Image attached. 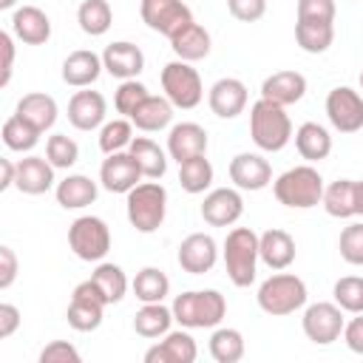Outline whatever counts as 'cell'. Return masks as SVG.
<instances>
[{"mask_svg": "<svg viewBox=\"0 0 363 363\" xmlns=\"http://www.w3.org/2000/svg\"><path fill=\"white\" fill-rule=\"evenodd\" d=\"M170 309L184 329H213L224 320L227 301L218 289H193V292L176 295Z\"/></svg>", "mask_w": 363, "mask_h": 363, "instance_id": "1", "label": "cell"}, {"mask_svg": "<svg viewBox=\"0 0 363 363\" xmlns=\"http://www.w3.org/2000/svg\"><path fill=\"white\" fill-rule=\"evenodd\" d=\"M250 136L261 150L278 153L292 139V122L281 105L269 99H258L250 108Z\"/></svg>", "mask_w": 363, "mask_h": 363, "instance_id": "2", "label": "cell"}, {"mask_svg": "<svg viewBox=\"0 0 363 363\" xmlns=\"http://www.w3.org/2000/svg\"><path fill=\"white\" fill-rule=\"evenodd\" d=\"M272 193L284 207L309 210L323 199V179L312 164H298L272 182Z\"/></svg>", "mask_w": 363, "mask_h": 363, "instance_id": "3", "label": "cell"}, {"mask_svg": "<svg viewBox=\"0 0 363 363\" xmlns=\"http://www.w3.org/2000/svg\"><path fill=\"white\" fill-rule=\"evenodd\" d=\"M258 235L250 227H235L224 238V267L235 286H250L255 281L258 264Z\"/></svg>", "mask_w": 363, "mask_h": 363, "instance_id": "4", "label": "cell"}, {"mask_svg": "<svg viewBox=\"0 0 363 363\" xmlns=\"http://www.w3.org/2000/svg\"><path fill=\"white\" fill-rule=\"evenodd\" d=\"M255 298L267 315L284 318V315H292L295 309H301L306 303V284L292 272H278V275H269L258 286Z\"/></svg>", "mask_w": 363, "mask_h": 363, "instance_id": "5", "label": "cell"}, {"mask_svg": "<svg viewBox=\"0 0 363 363\" xmlns=\"http://www.w3.org/2000/svg\"><path fill=\"white\" fill-rule=\"evenodd\" d=\"M128 221L139 233H156L167 213V190L153 179L142 182L128 193Z\"/></svg>", "mask_w": 363, "mask_h": 363, "instance_id": "6", "label": "cell"}, {"mask_svg": "<svg viewBox=\"0 0 363 363\" xmlns=\"http://www.w3.org/2000/svg\"><path fill=\"white\" fill-rule=\"evenodd\" d=\"M162 88H164V96L173 102V108H182V111L196 108L204 96L199 71L184 60L167 62L162 68Z\"/></svg>", "mask_w": 363, "mask_h": 363, "instance_id": "7", "label": "cell"}, {"mask_svg": "<svg viewBox=\"0 0 363 363\" xmlns=\"http://www.w3.org/2000/svg\"><path fill=\"white\" fill-rule=\"evenodd\" d=\"M68 247L82 261H102L111 250V230L96 216H79L68 227Z\"/></svg>", "mask_w": 363, "mask_h": 363, "instance_id": "8", "label": "cell"}, {"mask_svg": "<svg viewBox=\"0 0 363 363\" xmlns=\"http://www.w3.org/2000/svg\"><path fill=\"white\" fill-rule=\"evenodd\" d=\"M105 306H108V301L102 298L99 286L91 278L82 281V284H77L74 286V295H71V303H68V312H65L68 326L77 329V332H94V329H99L102 315H105Z\"/></svg>", "mask_w": 363, "mask_h": 363, "instance_id": "9", "label": "cell"}, {"mask_svg": "<svg viewBox=\"0 0 363 363\" xmlns=\"http://www.w3.org/2000/svg\"><path fill=\"white\" fill-rule=\"evenodd\" d=\"M139 14L147 23V28L164 34L167 40L193 23V11L184 0H142Z\"/></svg>", "mask_w": 363, "mask_h": 363, "instance_id": "10", "label": "cell"}, {"mask_svg": "<svg viewBox=\"0 0 363 363\" xmlns=\"http://www.w3.org/2000/svg\"><path fill=\"white\" fill-rule=\"evenodd\" d=\"M343 326H346V320H343V309L337 303L318 301V303L306 306V312H303V335L318 346L335 343L343 335Z\"/></svg>", "mask_w": 363, "mask_h": 363, "instance_id": "11", "label": "cell"}, {"mask_svg": "<svg viewBox=\"0 0 363 363\" xmlns=\"http://www.w3.org/2000/svg\"><path fill=\"white\" fill-rule=\"evenodd\" d=\"M326 116L335 130L357 133L363 128V96L349 85L332 88L326 96Z\"/></svg>", "mask_w": 363, "mask_h": 363, "instance_id": "12", "label": "cell"}, {"mask_svg": "<svg viewBox=\"0 0 363 363\" xmlns=\"http://www.w3.org/2000/svg\"><path fill=\"white\" fill-rule=\"evenodd\" d=\"M142 179V167L136 164L133 153L119 150V153H108V159L99 167V182L105 190L111 193H130Z\"/></svg>", "mask_w": 363, "mask_h": 363, "instance_id": "13", "label": "cell"}, {"mask_svg": "<svg viewBox=\"0 0 363 363\" xmlns=\"http://www.w3.org/2000/svg\"><path fill=\"white\" fill-rule=\"evenodd\" d=\"M244 213V199L238 190L233 187H218V190H210L201 201V218L210 224V227H230L241 218Z\"/></svg>", "mask_w": 363, "mask_h": 363, "instance_id": "14", "label": "cell"}, {"mask_svg": "<svg viewBox=\"0 0 363 363\" xmlns=\"http://www.w3.org/2000/svg\"><path fill=\"white\" fill-rule=\"evenodd\" d=\"M216 258H218V247L207 233H193L179 244V267L190 275L210 272L216 267Z\"/></svg>", "mask_w": 363, "mask_h": 363, "instance_id": "15", "label": "cell"}, {"mask_svg": "<svg viewBox=\"0 0 363 363\" xmlns=\"http://www.w3.org/2000/svg\"><path fill=\"white\" fill-rule=\"evenodd\" d=\"M230 182L238 190H264L272 182V167L258 153H238L230 162Z\"/></svg>", "mask_w": 363, "mask_h": 363, "instance_id": "16", "label": "cell"}, {"mask_svg": "<svg viewBox=\"0 0 363 363\" xmlns=\"http://www.w3.org/2000/svg\"><path fill=\"white\" fill-rule=\"evenodd\" d=\"M102 65L116 79H136V74H142V68H145V54L139 45L119 40L102 51Z\"/></svg>", "mask_w": 363, "mask_h": 363, "instance_id": "17", "label": "cell"}, {"mask_svg": "<svg viewBox=\"0 0 363 363\" xmlns=\"http://www.w3.org/2000/svg\"><path fill=\"white\" fill-rule=\"evenodd\" d=\"M11 34L26 45H43L51 37V20L37 6H20L11 14Z\"/></svg>", "mask_w": 363, "mask_h": 363, "instance_id": "18", "label": "cell"}, {"mask_svg": "<svg viewBox=\"0 0 363 363\" xmlns=\"http://www.w3.org/2000/svg\"><path fill=\"white\" fill-rule=\"evenodd\" d=\"M210 111L221 119H235L244 108H247V85L235 77H224L218 82H213L210 88Z\"/></svg>", "mask_w": 363, "mask_h": 363, "instance_id": "19", "label": "cell"}, {"mask_svg": "<svg viewBox=\"0 0 363 363\" xmlns=\"http://www.w3.org/2000/svg\"><path fill=\"white\" fill-rule=\"evenodd\" d=\"M167 153L170 159H176L179 164L193 159V156H204L207 153V130L196 122H179L170 128L167 136Z\"/></svg>", "mask_w": 363, "mask_h": 363, "instance_id": "20", "label": "cell"}, {"mask_svg": "<svg viewBox=\"0 0 363 363\" xmlns=\"http://www.w3.org/2000/svg\"><path fill=\"white\" fill-rule=\"evenodd\" d=\"M14 187L26 196H43L54 187V164L43 156H26L17 162Z\"/></svg>", "mask_w": 363, "mask_h": 363, "instance_id": "21", "label": "cell"}, {"mask_svg": "<svg viewBox=\"0 0 363 363\" xmlns=\"http://www.w3.org/2000/svg\"><path fill=\"white\" fill-rule=\"evenodd\" d=\"M306 94V77L298 71H275L261 85V99H269L281 108L295 105Z\"/></svg>", "mask_w": 363, "mask_h": 363, "instance_id": "22", "label": "cell"}, {"mask_svg": "<svg viewBox=\"0 0 363 363\" xmlns=\"http://www.w3.org/2000/svg\"><path fill=\"white\" fill-rule=\"evenodd\" d=\"M68 122L77 130H94L105 122V96L99 91H77L68 102Z\"/></svg>", "mask_w": 363, "mask_h": 363, "instance_id": "23", "label": "cell"}, {"mask_svg": "<svg viewBox=\"0 0 363 363\" xmlns=\"http://www.w3.org/2000/svg\"><path fill=\"white\" fill-rule=\"evenodd\" d=\"M258 255L269 269L281 272L295 261V238L286 230L272 227L258 235Z\"/></svg>", "mask_w": 363, "mask_h": 363, "instance_id": "24", "label": "cell"}, {"mask_svg": "<svg viewBox=\"0 0 363 363\" xmlns=\"http://www.w3.org/2000/svg\"><path fill=\"white\" fill-rule=\"evenodd\" d=\"M196 354V340L187 332H167L162 343L145 352V363H193Z\"/></svg>", "mask_w": 363, "mask_h": 363, "instance_id": "25", "label": "cell"}, {"mask_svg": "<svg viewBox=\"0 0 363 363\" xmlns=\"http://www.w3.org/2000/svg\"><path fill=\"white\" fill-rule=\"evenodd\" d=\"M102 68H105L102 65V57H96L94 51L79 48V51H71L65 57V62H62V79L71 88H88V85H94L99 79V71Z\"/></svg>", "mask_w": 363, "mask_h": 363, "instance_id": "26", "label": "cell"}, {"mask_svg": "<svg viewBox=\"0 0 363 363\" xmlns=\"http://www.w3.org/2000/svg\"><path fill=\"white\" fill-rule=\"evenodd\" d=\"M170 119H173V102H170L167 96H153V94H147V96L136 105V111L130 113V122H133L139 130H147V133L167 128Z\"/></svg>", "mask_w": 363, "mask_h": 363, "instance_id": "27", "label": "cell"}, {"mask_svg": "<svg viewBox=\"0 0 363 363\" xmlns=\"http://www.w3.org/2000/svg\"><path fill=\"white\" fill-rule=\"evenodd\" d=\"M323 210L332 218H352L357 216V182L337 179L329 187H323Z\"/></svg>", "mask_w": 363, "mask_h": 363, "instance_id": "28", "label": "cell"}, {"mask_svg": "<svg viewBox=\"0 0 363 363\" xmlns=\"http://www.w3.org/2000/svg\"><path fill=\"white\" fill-rule=\"evenodd\" d=\"M170 48H173V54H176L179 60H184V62L204 60V57L210 54V34H207L204 26L190 23V26H184L179 34L170 37Z\"/></svg>", "mask_w": 363, "mask_h": 363, "instance_id": "29", "label": "cell"}, {"mask_svg": "<svg viewBox=\"0 0 363 363\" xmlns=\"http://www.w3.org/2000/svg\"><path fill=\"white\" fill-rule=\"evenodd\" d=\"M94 201H96V182L82 176V173L65 176L57 184V204L65 207V210H82Z\"/></svg>", "mask_w": 363, "mask_h": 363, "instance_id": "30", "label": "cell"}, {"mask_svg": "<svg viewBox=\"0 0 363 363\" xmlns=\"http://www.w3.org/2000/svg\"><path fill=\"white\" fill-rule=\"evenodd\" d=\"M295 147L306 162H320L332 153V136L318 122H303L295 130Z\"/></svg>", "mask_w": 363, "mask_h": 363, "instance_id": "31", "label": "cell"}, {"mask_svg": "<svg viewBox=\"0 0 363 363\" xmlns=\"http://www.w3.org/2000/svg\"><path fill=\"white\" fill-rule=\"evenodd\" d=\"M17 113L26 122H31L37 130H48L57 122V102H54V96L34 91V94H26L17 102Z\"/></svg>", "mask_w": 363, "mask_h": 363, "instance_id": "32", "label": "cell"}, {"mask_svg": "<svg viewBox=\"0 0 363 363\" xmlns=\"http://www.w3.org/2000/svg\"><path fill=\"white\" fill-rule=\"evenodd\" d=\"M173 320H176V318H173V309L162 306V301H159V303H145V306L136 312V318H133V329H136V335L153 340V337L167 335Z\"/></svg>", "mask_w": 363, "mask_h": 363, "instance_id": "33", "label": "cell"}, {"mask_svg": "<svg viewBox=\"0 0 363 363\" xmlns=\"http://www.w3.org/2000/svg\"><path fill=\"white\" fill-rule=\"evenodd\" d=\"M128 150L133 153L136 164L142 167V176H147V179H162V176H164V170H167V156H164V150H162L153 139L136 136Z\"/></svg>", "mask_w": 363, "mask_h": 363, "instance_id": "34", "label": "cell"}, {"mask_svg": "<svg viewBox=\"0 0 363 363\" xmlns=\"http://www.w3.org/2000/svg\"><path fill=\"white\" fill-rule=\"evenodd\" d=\"M170 292V278L159 269V267H145L136 272L133 278V295L142 301V303H159L164 301Z\"/></svg>", "mask_w": 363, "mask_h": 363, "instance_id": "35", "label": "cell"}, {"mask_svg": "<svg viewBox=\"0 0 363 363\" xmlns=\"http://www.w3.org/2000/svg\"><path fill=\"white\" fill-rule=\"evenodd\" d=\"M179 184H182L184 193H193V196L204 193L213 184V164H210L207 153L204 156H193V159L179 164Z\"/></svg>", "mask_w": 363, "mask_h": 363, "instance_id": "36", "label": "cell"}, {"mask_svg": "<svg viewBox=\"0 0 363 363\" xmlns=\"http://www.w3.org/2000/svg\"><path fill=\"white\" fill-rule=\"evenodd\" d=\"M77 23L85 34L102 37L113 23V11H111L108 0H82V6L77 9Z\"/></svg>", "mask_w": 363, "mask_h": 363, "instance_id": "37", "label": "cell"}, {"mask_svg": "<svg viewBox=\"0 0 363 363\" xmlns=\"http://www.w3.org/2000/svg\"><path fill=\"white\" fill-rule=\"evenodd\" d=\"M295 40L301 45V51L306 54H323L332 40H335V26L332 23H295Z\"/></svg>", "mask_w": 363, "mask_h": 363, "instance_id": "38", "label": "cell"}, {"mask_svg": "<svg viewBox=\"0 0 363 363\" xmlns=\"http://www.w3.org/2000/svg\"><path fill=\"white\" fill-rule=\"evenodd\" d=\"M40 133H43V130H37V128H34L31 122H26L20 113H14V116H9V119L3 122V142H6L9 150H17V153L34 150V145L40 142Z\"/></svg>", "mask_w": 363, "mask_h": 363, "instance_id": "39", "label": "cell"}, {"mask_svg": "<svg viewBox=\"0 0 363 363\" xmlns=\"http://www.w3.org/2000/svg\"><path fill=\"white\" fill-rule=\"evenodd\" d=\"M210 354L216 363H238L244 357V335L230 326L216 329L210 335Z\"/></svg>", "mask_w": 363, "mask_h": 363, "instance_id": "40", "label": "cell"}, {"mask_svg": "<svg viewBox=\"0 0 363 363\" xmlns=\"http://www.w3.org/2000/svg\"><path fill=\"white\" fill-rule=\"evenodd\" d=\"M91 281L99 286V292L108 303H119L128 292V278H125V269L119 264H99L91 272Z\"/></svg>", "mask_w": 363, "mask_h": 363, "instance_id": "41", "label": "cell"}, {"mask_svg": "<svg viewBox=\"0 0 363 363\" xmlns=\"http://www.w3.org/2000/svg\"><path fill=\"white\" fill-rule=\"evenodd\" d=\"M130 142H133V125H130L128 119L105 122L102 130H99V150H102L105 156L130 147Z\"/></svg>", "mask_w": 363, "mask_h": 363, "instance_id": "42", "label": "cell"}, {"mask_svg": "<svg viewBox=\"0 0 363 363\" xmlns=\"http://www.w3.org/2000/svg\"><path fill=\"white\" fill-rule=\"evenodd\" d=\"M335 303L343 312H363V278L360 275H346L335 281Z\"/></svg>", "mask_w": 363, "mask_h": 363, "instance_id": "43", "label": "cell"}, {"mask_svg": "<svg viewBox=\"0 0 363 363\" xmlns=\"http://www.w3.org/2000/svg\"><path fill=\"white\" fill-rule=\"evenodd\" d=\"M45 159H48L54 167L68 170V167L77 164V159H79V145H77L71 136H65V133H54V136H48V142H45Z\"/></svg>", "mask_w": 363, "mask_h": 363, "instance_id": "44", "label": "cell"}, {"mask_svg": "<svg viewBox=\"0 0 363 363\" xmlns=\"http://www.w3.org/2000/svg\"><path fill=\"white\" fill-rule=\"evenodd\" d=\"M340 258L352 267H363V221H354L349 227H343L340 241H337Z\"/></svg>", "mask_w": 363, "mask_h": 363, "instance_id": "45", "label": "cell"}, {"mask_svg": "<svg viewBox=\"0 0 363 363\" xmlns=\"http://www.w3.org/2000/svg\"><path fill=\"white\" fill-rule=\"evenodd\" d=\"M145 96H147V88H145L142 82H136V79H122V85L116 88L113 105H116L119 113H125V116L130 119V113L136 111V105H139Z\"/></svg>", "mask_w": 363, "mask_h": 363, "instance_id": "46", "label": "cell"}, {"mask_svg": "<svg viewBox=\"0 0 363 363\" xmlns=\"http://www.w3.org/2000/svg\"><path fill=\"white\" fill-rule=\"evenodd\" d=\"M298 20L335 23V0H298Z\"/></svg>", "mask_w": 363, "mask_h": 363, "instance_id": "47", "label": "cell"}, {"mask_svg": "<svg viewBox=\"0 0 363 363\" xmlns=\"http://www.w3.org/2000/svg\"><path fill=\"white\" fill-rule=\"evenodd\" d=\"M79 352L77 346H71L68 340H51L43 352H40V363H79Z\"/></svg>", "mask_w": 363, "mask_h": 363, "instance_id": "48", "label": "cell"}, {"mask_svg": "<svg viewBox=\"0 0 363 363\" xmlns=\"http://www.w3.org/2000/svg\"><path fill=\"white\" fill-rule=\"evenodd\" d=\"M227 9L241 23H255L267 14V0H227Z\"/></svg>", "mask_w": 363, "mask_h": 363, "instance_id": "49", "label": "cell"}, {"mask_svg": "<svg viewBox=\"0 0 363 363\" xmlns=\"http://www.w3.org/2000/svg\"><path fill=\"white\" fill-rule=\"evenodd\" d=\"M17 278V255L11 247H0V289H9Z\"/></svg>", "mask_w": 363, "mask_h": 363, "instance_id": "50", "label": "cell"}, {"mask_svg": "<svg viewBox=\"0 0 363 363\" xmlns=\"http://www.w3.org/2000/svg\"><path fill=\"white\" fill-rule=\"evenodd\" d=\"M343 340L354 354H363V312H357V318L343 326Z\"/></svg>", "mask_w": 363, "mask_h": 363, "instance_id": "51", "label": "cell"}, {"mask_svg": "<svg viewBox=\"0 0 363 363\" xmlns=\"http://www.w3.org/2000/svg\"><path fill=\"white\" fill-rule=\"evenodd\" d=\"M0 48H3V74H0V88L9 85L11 71H14V40L9 31H0Z\"/></svg>", "mask_w": 363, "mask_h": 363, "instance_id": "52", "label": "cell"}, {"mask_svg": "<svg viewBox=\"0 0 363 363\" xmlns=\"http://www.w3.org/2000/svg\"><path fill=\"white\" fill-rule=\"evenodd\" d=\"M20 326V309L14 303H0V340L11 337Z\"/></svg>", "mask_w": 363, "mask_h": 363, "instance_id": "53", "label": "cell"}, {"mask_svg": "<svg viewBox=\"0 0 363 363\" xmlns=\"http://www.w3.org/2000/svg\"><path fill=\"white\" fill-rule=\"evenodd\" d=\"M0 173H3L0 176V190H9L17 179V164L11 159H0Z\"/></svg>", "mask_w": 363, "mask_h": 363, "instance_id": "54", "label": "cell"}, {"mask_svg": "<svg viewBox=\"0 0 363 363\" xmlns=\"http://www.w3.org/2000/svg\"><path fill=\"white\" fill-rule=\"evenodd\" d=\"M357 216H363V182H357Z\"/></svg>", "mask_w": 363, "mask_h": 363, "instance_id": "55", "label": "cell"}, {"mask_svg": "<svg viewBox=\"0 0 363 363\" xmlns=\"http://www.w3.org/2000/svg\"><path fill=\"white\" fill-rule=\"evenodd\" d=\"M14 3H17V0H0V11H9Z\"/></svg>", "mask_w": 363, "mask_h": 363, "instance_id": "56", "label": "cell"}, {"mask_svg": "<svg viewBox=\"0 0 363 363\" xmlns=\"http://www.w3.org/2000/svg\"><path fill=\"white\" fill-rule=\"evenodd\" d=\"M360 88H363V71H360Z\"/></svg>", "mask_w": 363, "mask_h": 363, "instance_id": "57", "label": "cell"}]
</instances>
